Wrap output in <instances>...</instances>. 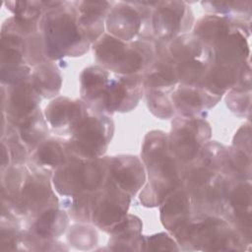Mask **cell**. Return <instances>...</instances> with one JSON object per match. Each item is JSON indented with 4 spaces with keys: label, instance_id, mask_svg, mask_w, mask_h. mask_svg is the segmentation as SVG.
<instances>
[{
    "label": "cell",
    "instance_id": "1",
    "mask_svg": "<svg viewBox=\"0 0 252 252\" xmlns=\"http://www.w3.org/2000/svg\"><path fill=\"white\" fill-rule=\"evenodd\" d=\"M46 8L39 22L45 56L56 60L66 56H81L90 42L79 27V12L73 2L43 1Z\"/></svg>",
    "mask_w": 252,
    "mask_h": 252
},
{
    "label": "cell",
    "instance_id": "2",
    "mask_svg": "<svg viewBox=\"0 0 252 252\" xmlns=\"http://www.w3.org/2000/svg\"><path fill=\"white\" fill-rule=\"evenodd\" d=\"M97 63L118 75H142L153 62L156 43L152 39L139 38L123 41L108 33L102 34L94 43Z\"/></svg>",
    "mask_w": 252,
    "mask_h": 252
},
{
    "label": "cell",
    "instance_id": "3",
    "mask_svg": "<svg viewBox=\"0 0 252 252\" xmlns=\"http://www.w3.org/2000/svg\"><path fill=\"white\" fill-rule=\"evenodd\" d=\"M228 180L222 173L201 163L185 168L182 185L193 207L195 216H222Z\"/></svg>",
    "mask_w": 252,
    "mask_h": 252
},
{
    "label": "cell",
    "instance_id": "4",
    "mask_svg": "<svg viewBox=\"0 0 252 252\" xmlns=\"http://www.w3.org/2000/svg\"><path fill=\"white\" fill-rule=\"evenodd\" d=\"M105 158H83L71 157L52 174L55 191L64 197L94 193L107 180Z\"/></svg>",
    "mask_w": 252,
    "mask_h": 252
},
{
    "label": "cell",
    "instance_id": "5",
    "mask_svg": "<svg viewBox=\"0 0 252 252\" xmlns=\"http://www.w3.org/2000/svg\"><path fill=\"white\" fill-rule=\"evenodd\" d=\"M240 234L220 216H195L176 240L194 250H240Z\"/></svg>",
    "mask_w": 252,
    "mask_h": 252
},
{
    "label": "cell",
    "instance_id": "6",
    "mask_svg": "<svg viewBox=\"0 0 252 252\" xmlns=\"http://www.w3.org/2000/svg\"><path fill=\"white\" fill-rule=\"evenodd\" d=\"M156 2H114L105 18L108 34L127 42L137 35L143 39H152L153 8Z\"/></svg>",
    "mask_w": 252,
    "mask_h": 252
},
{
    "label": "cell",
    "instance_id": "7",
    "mask_svg": "<svg viewBox=\"0 0 252 252\" xmlns=\"http://www.w3.org/2000/svg\"><path fill=\"white\" fill-rule=\"evenodd\" d=\"M114 131L113 121L102 112L90 110L67 141L73 157L98 158L104 155Z\"/></svg>",
    "mask_w": 252,
    "mask_h": 252
},
{
    "label": "cell",
    "instance_id": "8",
    "mask_svg": "<svg viewBox=\"0 0 252 252\" xmlns=\"http://www.w3.org/2000/svg\"><path fill=\"white\" fill-rule=\"evenodd\" d=\"M211 138L210 124L202 117L177 116L168 136L170 153L184 165L197 160L203 147Z\"/></svg>",
    "mask_w": 252,
    "mask_h": 252
},
{
    "label": "cell",
    "instance_id": "9",
    "mask_svg": "<svg viewBox=\"0 0 252 252\" xmlns=\"http://www.w3.org/2000/svg\"><path fill=\"white\" fill-rule=\"evenodd\" d=\"M2 205L17 217L33 219L47 210L57 208L58 199L50 185L49 177L29 169L17 196L11 201L2 200Z\"/></svg>",
    "mask_w": 252,
    "mask_h": 252
},
{
    "label": "cell",
    "instance_id": "10",
    "mask_svg": "<svg viewBox=\"0 0 252 252\" xmlns=\"http://www.w3.org/2000/svg\"><path fill=\"white\" fill-rule=\"evenodd\" d=\"M131 197L107 176L105 183L94 193L92 222L109 232L127 215Z\"/></svg>",
    "mask_w": 252,
    "mask_h": 252
},
{
    "label": "cell",
    "instance_id": "11",
    "mask_svg": "<svg viewBox=\"0 0 252 252\" xmlns=\"http://www.w3.org/2000/svg\"><path fill=\"white\" fill-rule=\"evenodd\" d=\"M153 32L158 40H170L194 26L190 7L183 1H157L153 8Z\"/></svg>",
    "mask_w": 252,
    "mask_h": 252
},
{
    "label": "cell",
    "instance_id": "12",
    "mask_svg": "<svg viewBox=\"0 0 252 252\" xmlns=\"http://www.w3.org/2000/svg\"><path fill=\"white\" fill-rule=\"evenodd\" d=\"M143 90L142 75L111 76L95 111L102 113L128 112L138 104Z\"/></svg>",
    "mask_w": 252,
    "mask_h": 252
},
{
    "label": "cell",
    "instance_id": "13",
    "mask_svg": "<svg viewBox=\"0 0 252 252\" xmlns=\"http://www.w3.org/2000/svg\"><path fill=\"white\" fill-rule=\"evenodd\" d=\"M39 101L40 95L33 88L31 79L12 86L2 85L3 115L15 127L39 109Z\"/></svg>",
    "mask_w": 252,
    "mask_h": 252
},
{
    "label": "cell",
    "instance_id": "14",
    "mask_svg": "<svg viewBox=\"0 0 252 252\" xmlns=\"http://www.w3.org/2000/svg\"><path fill=\"white\" fill-rule=\"evenodd\" d=\"M225 215L235 225V230L245 236L248 242L251 235V183L250 180L237 179L228 183L224 206Z\"/></svg>",
    "mask_w": 252,
    "mask_h": 252
},
{
    "label": "cell",
    "instance_id": "15",
    "mask_svg": "<svg viewBox=\"0 0 252 252\" xmlns=\"http://www.w3.org/2000/svg\"><path fill=\"white\" fill-rule=\"evenodd\" d=\"M90 110L91 107L85 101L58 96L46 105L43 114L52 130L60 135H71Z\"/></svg>",
    "mask_w": 252,
    "mask_h": 252
},
{
    "label": "cell",
    "instance_id": "16",
    "mask_svg": "<svg viewBox=\"0 0 252 252\" xmlns=\"http://www.w3.org/2000/svg\"><path fill=\"white\" fill-rule=\"evenodd\" d=\"M108 178L130 197L135 196L146 182L143 161L135 156L120 155L105 158Z\"/></svg>",
    "mask_w": 252,
    "mask_h": 252
},
{
    "label": "cell",
    "instance_id": "17",
    "mask_svg": "<svg viewBox=\"0 0 252 252\" xmlns=\"http://www.w3.org/2000/svg\"><path fill=\"white\" fill-rule=\"evenodd\" d=\"M194 218L191 200L179 185L160 204V220L163 226L177 240L186 230Z\"/></svg>",
    "mask_w": 252,
    "mask_h": 252
},
{
    "label": "cell",
    "instance_id": "18",
    "mask_svg": "<svg viewBox=\"0 0 252 252\" xmlns=\"http://www.w3.org/2000/svg\"><path fill=\"white\" fill-rule=\"evenodd\" d=\"M176 63L167 51V41L158 40L156 55L149 68L142 74L144 89L168 92L178 84Z\"/></svg>",
    "mask_w": 252,
    "mask_h": 252
},
{
    "label": "cell",
    "instance_id": "19",
    "mask_svg": "<svg viewBox=\"0 0 252 252\" xmlns=\"http://www.w3.org/2000/svg\"><path fill=\"white\" fill-rule=\"evenodd\" d=\"M220 97L221 95L212 93L205 87L181 84L170 95L174 109L185 117H201L205 111L217 104Z\"/></svg>",
    "mask_w": 252,
    "mask_h": 252
},
{
    "label": "cell",
    "instance_id": "20",
    "mask_svg": "<svg viewBox=\"0 0 252 252\" xmlns=\"http://www.w3.org/2000/svg\"><path fill=\"white\" fill-rule=\"evenodd\" d=\"M71 157L67 141L46 138L31 154L30 169L51 177L56 169L63 165Z\"/></svg>",
    "mask_w": 252,
    "mask_h": 252
},
{
    "label": "cell",
    "instance_id": "21",
    "mask_svg": "<svg viewBox=\"0 0 252 252\" xmlns=\"http://www.w3.org/2000/svg\"><path fill=\"white\" fill-rule=\"evenodd\" d=\"M143 224L133 215L126 217L110 231L109 248L112 250H145L146 237L141 235Z\"/></svg>",
    "mask_w": 252,
    "mask_h": 252
},
{
    "label": "cell",
    "instance_id": "22",
    "mask_svg": "<svg viewBox=\"0 0 252 252\" xmlns=\"http://www.w3.org/2000/svg\"><path fill=\"white\" fill-rule=\"evenodd\" d=\"M69 218L65 210H47L32 219L27 233L35 239L54 240L67 229Z\"/></svg>",
    "mask_w": 252,
    "mask_h": 252
},
{
    "label": "cell",
    "instance_id": "23",
    "mask_svg": "<svg viewBox=\"0 0 252 252\" xmlns=\"http://www.w3.org/2000/svg\"><path fill=\"white\" fill-rule=\"evenodd\" d=\"M108 70L100 65L83 70L80 76V94L83 100L97 109L110 80Z\"/></svg>",
    "mask_w": 252,
    "mask_h": 252
},
{
    "label": "cell",
    "instance_id": "24",
    "mask_svg": "<svg viewBox=\"0 0 252 252\" xmlns=\"http://www.w3.org/2000/svg\"><path fill=\"white\" fill-rule=\"evenodd\" d=\"M235 28L232 18L211 14L202 17L193 26V34L203 43L212 48L220 40L224 38Z\"/></svg>",
    "mask_w": 252,
    "mask_h": 252
},
{
    "label": "cell",
    "instance_id": "25",
    "mask_svg": "<svg viewBox=\"0 0 252 252\" xmlns=\"http://www.w3.org/2000/svg\"><path fill=\"white\" fill-rule=\"evenodd\" d=\"M167 51L175 63L213 58L212 49L193 33H184L168 40Z\"/></svg>",
    "mask_w": 252,
    "mask_h": 252
},
{
    "label": "cell",
    "instance_id": "26",
    "mask_svg": "<svg viewBox=\"0 0 252 252\" xmlns=\"http://www.w3.org/2000/svg\"><path fill=\"white\" fill-rule=\"evenodd\" d=\"M30 79L37 94L45 98L57 95L62 85L58 67L47 60L33 67Z\"/></svg>",
    "mask_w": 252,
    "mask_h": 252
},
{
    "label": "cell",
    "instance_id": "27",
    "mask_svg": "<svg viewBox=\"0 0 252 252\" xmlns=\"http://www.w3.org/2000/svg\"><path fill=\"white\" fill-rule=\"evenodd\" d=\"M16 128L31 153L44 141L48 135V124L40 109H37L31 116L23 120Z\"/></svg>",
    "mask_w": 252,
    "mask_h": 252
},
{
    "label": "cell",
    "instance_id": "28",
    "mask_svg": "<svg viewBox=\"0 0 252 252\" xmlns=\"http://www.w3.org/2000/svg\"><path fill=\"white\" fill-rule=\"evenodd\" d=\"M213 63L211 59H195L176 63L178 82L181 85L203 87Z\"/></svg>",
    "mask_w": 252,
    "mask_h": 252
},
{
    "label": "cell",
    "instance_id": "29",
    "mask_svg": "<svg viewBox=\"0 0 252 252\" xmlns=\"http://www.w3.org/2000/svg\"><path fill=\"white\" fill-rule=\"evenodd\" d=\"M94 193H81L75 196L65 197L63 207L72 219L90 222L92 220Z\"/></svg>",
    "mask_w": 252,
    "mask_h": 252
},
{
    "label": "cell",
    "instance_id": "30",
    "mask_svg": "<svg viewBox=\"0 0 252 252\" xmlns=\"http://www.w3.org/2000/svg\"><path fill=\"white\" fill-rule=\"evenodd\" d=\"M4 4L14 17L28 22H40L46 10L43 1H6Z\"/></svg>",
    "mask_w": 252,
    "mask_h": 252
},
{
    "label": "cell",
    "instance_id": "31",
    "mask_svg": "<svg viewBox=\"0 0 252 252\" xmlns=\"http://www.w3.org/2000/svg\"><path fill=\"white\" fill-rule=\"evenodd\" d=\"M145 92L148 107L155 116L160 119H168L173 116L175 109L166 93L150 89H145Z\"/></svg>",
    "mask_w": 252,
    "mask_h": 252
},
{
    "label": "cell",
    "instance_id": "32",
    "mask_svg": "<svg viewBox=\"0 0 252 252\" xmlns=\"http://www.w3.org/2000/svg\"><path fill=\"white\" fill-rule=\"evenodd\" d=\"M203 7L210 13L222 15L228 17V15L236 14L239 17L240 14L251 15V1H228V2H218V1H206L201 3Z\"/></svg>",
    "mask_w": 252,
    "mask_h": 252
},
{
    "label": "cell",
    "instance_id": "33",
    "mask_svg": "<svg viewBox=\"0 0 252 252\" xmlns=\"http://www.w3.org/2000/svg\"><path fill=\"white\" fill-rule=\"evenodd\" d=\"M96 232L92 226L80 223L75 224L70 228L68 240L70 244L77 248L89 249L91 246L96 243Z\"/></svg>",
    "mask_w": 252,
    "mask_h": 252
},
{
    "label": "cell",
    "instance_id": "34",
    "mask_svg": "<svg viewBox=\"0 0 252 252\" xmlns=\"http://www.w3.org/2000/svg\"><path fill=\"white\" fill-rule=\"evenodd\" d=\"M227 106L237 115H245L250 112V90L231 89L226 95Z\"/></svg>",
    "mask_w": 252,
    "mask_h": 252
},
{
    "label": "cell",
    "instance_id": "35",
    "mask_svg": "<svg viewBox=\"0 0 252 252\" xmlns=\"http://www.w3.org/2000/svg\"><path fill=\"white\" fill-rule=\"evenodd\" d=\"M32 70L29 65L1 68V83L4 86H12L31 78Z\"/></svg>",
    "mask_w": 252,
    "mask_h": 252
},
{
    "label": "cell",
    "instance_id": "36",
    "mask_svg": "<svg viewBox=\"0 0 252 252\" xmlns=\"http://www.w3.org/2000/svg\"><path fill=\"white\" fill-rule=\"evenodd\" d=\"M80 14L99 15L106 18L114 2L109 1H75L73 2Z\"/></svg>",
    "mask_w": 252,
    "mask_h": 252
},
{
    "label": "cell",
    "instance_id": "37",
    "mask_svg": "<svg viewBox=\"0 0 252 252\" xmlns=\"http://www.w3.org/2000/svg\"><path fill=\"white\" fill-rule=\"evenodd\" d=\"M177 243L165 232L146 237L145 250H179Z\"/></svg>",
    "mask_w": 252,
    "mask_h": 252
},
{
    "label": "cell",
    "instance_id": "38",
    "mask_svg": "<svg viewBox=\"0 0 252 252\" xmlns=\"http://www.w3.org/2000/svg\"><path fill=\"white\" fill-rule=\"evenodd\" d=\"M250 134H251V128H250V124L248 123L247 125H243L238 131L237 133L235 134L234 136V139H233V146L234 148L238 149V150H241L242 152L247 153L246 149H245V146L244 144H246V146L250 149V144H251V137H250ZM250 155V154H248Z\"/></svg>",
    "mask_w": 252,
    "mask_h": 252
}]
</instances>
